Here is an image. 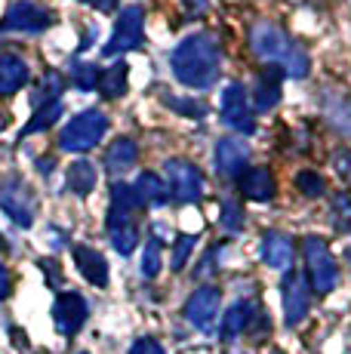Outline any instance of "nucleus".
Listing matches in <instances>:
<instances>
[{
  "label": "nucleus",
  "instance_id": "obj_31",
  "mask_svg": "<svg viewBox=\"0 0 351 354\" xmlns=\"http://www.w3.org/2000/svg\"><path fill=\"white\" fill-rule=\"evenodd\" d=\"M327 114H330V124L351 136V102L348 99H333V105L327 102Z\"/></svg>",
  "mask_w": 351,
  "mask_h": 354
},
{
  "label": "nucleus",
  "instance_id": "obj_35",
  "mask_svg": "<svg viewBox=\"0 0 351 354\" xmlns=\"http://www.w3.org/2000/svg\"><path fill=\"white\" fill-rule=\"evenodd\" d=\"M333 219L342 231H351V197L348 194L333 197Z\"/></svg>",
  "mask_w": 351,
  "mask_h": 354
},
{
  "label": "nucleus",
  "instance_id": "obj_9",
  "mask_svg": "<svg viewBox=\"0 0 351 354\" xmlns=\"http://www.w3.org/2000/svg\"><path fill=\"white\" fill-rule=\"evenodd\" d=\"M281 302H283V321L287 326L302 324V317L312 308V296H308V281L299 271H283V283H281Z\"/></svg>",
  "mask_w": 351,
  "mask_h": 354
},
{
  "label": "nucleus",
  "instance_id": "obj_13",
  "mask_svg": "<svg viewBox=\"0 0 351 354\" xmlns=\"http://www.w3.org/2000/svg\"><path fill=\"white\" fill-rule=\"evenodd\" d=\"M249 167V148L240 139H219L216 145V173L225 179H240Z\"/></svg>",
  "mask_w": 351,
  "mask_h": 354
},
{
  "label": "nucleus",
  "instance_id": "obj_42",
  "mask_svg": "<svg viewBox=\"0 0 351 354\" xmlns=\"http://www.w3.org/2000/svg\"><path fill=\"white\" fill-rule=\"evenodd\" d=\"M345 256H348V262H351V247H348V253H345Z\"/></svg>",
  "mask_w": 351,
  "mask_h": 354
},
{
  "label": "nucleus",
  "instance_id": "obj_38",
  "mask_svg": "<svg viewBox=\"0 0 351 354\" xmlns=\"http://www.w3.org/2000/svg\"><path fill=\"white\" fill-rule=\"evenodd\" d=\"M182 6H185L188 16H200V12H207V0H182Z\"/></svg>",
  "mask_w": 351,
  "mask_h": 354
},
{
  "label": "nucleus",
  "instance_id": "obj_10",
  "mask_svg": "<svg viewBox=\"0 0 351 354\" xmlns=\"http://www.w3.org/2000/svg\"><path fill=\"white\" fill-rule=\"evenodd\" d=\"M222 120L234 129V133H253L256 129V118L253 108H249V96L244 90V84H228L222 93Z\"/></svg>",
  "mask_w": 351,
  "mask_h": 354
},
{
  "label": "nucleus",
  "instance_id": "obj_22",
  "mask_svg": "<svg viewBox=\"0 0 351 354\" xmlns=\"http://www.w3.org/2000/svg\"><path fill=\"white\" fill-rule=\"evenodd\" d=\"M136 154H139L136 142L126 139V136H120V139H114L111 148L105 151V169L114 173V176L126 173V169H133V163H136Z\"/></svg>",
  "mask_w": 351,
  "mask_h": 354
},
{
  "label": "nucleus",
  "instance_id": "obj_24",
  "mask_svg": "<svg viewBox=\"0 0 351 354\" xmlns=\"http://www.w3.org/2000/svg\"><path fill=\"white\" fill-rule=\"evenodd\" d=\"M253 321V305L249 302H234L231 308L225 311V321H222V336L234 339L247 330V324Z\"/></svg>",
  "mask_w": 351,
  "mask_h": 354
},
{
  "label": "nucleus",
  "instance_id": "obj_30",
  "mask_svg": "<svg viewBox=\"0 0 351 354\" xmlns=\"http://www.w3.org/2000/svg\"><path fill=\"white\" fill-rule=\"evenodd\" d=\"M139 207L136 192L133 185H124V182H114L111 185V209H124V213H133Z\"/></svg>",
  "mask_w": 351,
  "mask_h": 354
},
{
  "label": "nucleus",
  "instance_id": "obj_19",
  "mask_svg": "<svg viewBox=\"0 0 351 354\" xmlns=\"http://www.w3.org/2000/svg\"><path fill=\"white\" fill-rule=\"evenodd\" d=\"M74 262H77V271L86 277V283L93 287H105L108 283V262L99 250L93 247H74Z\"/></svg>",
  "mask_w": 351,
  "mask_h": 354
},
{
  "label": "nucleus",
  "instance_id": "obj_40",
  "mask_svg": "<svg viewBox=\"0 0 351 354\" xmlns=\"http://www.w3.org/2000/svg\"><path fill=\"white\" fill-rule=\"evenodd\" d=\"M84 3H90L93 10H99V12H111V10H117V0H84Z\"/></svg>",
  "mask_w": 351,
  "mask_h": 354
},
{
  "label": "nucleus",
  "instance_id": "obj_14",
  "mask_svg": "<svg viewBox=\"0 0 351 354\" xmlns=\"http://www.w3.org/2000/svg\"><path fill=\"white\" fill-rule=\"evenodd\" d=\"M283 68L278 65H265L259 71V77H256V86H253V108L259 114L272 111V108H278V102L283 96Z\"/></svg>",
  "mask_w": 351,
  "mask_h": 354
},
{
  "label": "nucleus",
  "instance_id": "obj_43",
  "mask_svg": "<svg viewBox=\"0 0 351 354\" xmlns=\"http://www.w3.org/2000/svg\"><path fill=\"white\" fill-rule=\"evenodd\" d=\"M0 247H3V237H0Z\"/></svg>",
  "mask_w": 351,
  "mask_h": 354
},
{
  "label": "nucleus",
  "instance_id": "obj_7",
  "mask_svg": "<svg viewBox=\"0 0 351 354\" xmlns=\"http://www.w3.org/2000/svg\"><path fill=\"white\" fill-rule=\"evenodd\" d=\"M56 22L53 10L31 0H16V3L6 10V19L0 22V31H22V34H44L50 25Z\"/></svg>",
  "mask_w": 351,
  "mask_h": 354
},
{
  "label": "nucleus",
  "instance_id": "obj_6",
  "mask_svg": "<svg viewBox=\"0 0 351 354\" xmlns=\"http://www.w3.org/2000/svg\"><path fill=\"white\" fill-rule=\"evenodd\" d=\"M142 40H145V10L133 3L126 10H120L114 31H111V40L105 46V56H120V53L139 50Z\"/></svg>",
  "mask_w": 351,
  "mask_h": 354
},
{
  "label": "nucleus",
  "instance_id": "obj_41",
  "mask_svg": "<svg viewBox=\"0 0 351 354\" xmlns=\"http://www.w3.org/2000/svg\"><path fill=\"white\" fill-rule=\"evenodd\" d=\"M3 127H6V114L0 111V129H3Z\"/></svg>",
  "mask_w": 351,
  "mask_h": 354
},
{
  "label": "nucleus",
  "instance_id": "obj_39",
  "mask_svg": "<svg viewBox=\"0 0 351 354\" xmlns=\"http://www.w3.org/2000/svg\"><path fill=\"white\" fill-rule=\"evenodd\" d=\"M12 290V281H10V271H6V265H0V302H3L6 296H10Z\"/></svg>",
  "mask_w": 351,
  "mask_h": 354
},
{
  "label": "nucleus",
  "instance_id": "obj_32",
  "mask_svg": "<svg viewBox=\"0 0 351 354\" xmlns=\"http://www.w3.org/2000/svg\"><path fill=\"white\" fill-rule=\"evenodd\" d=\"M194 243H198V237H194V234L176 237L173 259H170V268H173V271H182V268H185V262H188V259H191V253H194Z\"/></svg>",
  "mask_w": 351,
  "mask_h": 354
},
{
  "label": "nucleus",
  "instance_id": "obj_16",
  "mask_svg": "<svg viewBox=\"0 0 351 354\" xmlns=\"http://www.w3.org/2000/svg\"><path fill=\"white\" fill-rule=\"evenodd\" d=\"M259 256H262V262L272 265V268L290 271L293 268V256H296L290 234H283V231H268L259 243Z\"/></svg>",
  "mask_w": 351,
  "mask_h": 354
},
{
  "label": "nucleus",
  "instance_id": "obj_4",
  "mask_svg": "<svg viewBox=\"0 0 351 354\" xmlns=\"http://www.w3.org/2000/svg\"><path fill=\"white\" fill-rule=\"evenodd\" d=\"M0 209L16 222L19 228H31L37 216V194L22 176L10 173L0 179Z\"/></svg>",
  "mask_w": 351,
  "mask_h": 354
},
{
  "label": "nucleus",
  "instance_id": "obj_23",
  "mask_svg": "<svg viewBox=\"0 0 351 354\" xmlns=\"http://www.w3.org/2000/svg\"><path fill=\"white\" fill-rule=\"evenodd\" d=\"M126 90H130V65L126 62H114L99 74V93L105 99H120L126 96Z\"/></svg>",
  "mask_w": 351,
  "mask_h": 354
},
{
  "label": "nucleus",
  "instance_id": "obj_1",
  "mask_svg": "<svg viewBox=\"0 0 351 354\" xmlns=\"http://www.w3.org/2000/svg\"><path fill=\"white\" fill-rule=\"evenodd\" d=\"M173 77L188 90H210L222 71V50L219 40L210 31H194L182 37L170 53Z\"/></svg>",
  "mask_w": 351,
  "mask_h": 354
},
{
  "label": "nucleus",
  "instance_id": "obj_28",
  "mask_svg": "<svg viewBox=\"0 0 351 354\" xmlns=\"http://www.w3.org/2000/svg\"><path fill=\"white\" fill-rule=\"evenodd\" d=\"M99 68L93 65V62H74L71 65V84L77 86L80 93H93V90H99Z\"/></svg>",
  "mask_w": 351,
  "mask_h": 354
},
{
  "label": "nucleus",
  "instance_id": "obj_18",
  "mask_svg": "<svg viewBox=\"0 0 351 354\" xmlns=\"http://www.w3.org/2000/svg\"><path fill=\"white\" fill-rule=\"evenodd\" d=\"M278 185H274V176L268 167H249L244 176H240V194L247 201H256V203H265L272 201Z\"/></svg>",
  "mask_w": 351,
  "mask_h": 354
},
{
  "label": "nucleus",
  "instance_id": "obj_26",
  "mask_svg": "<svg viewBox=\"0 0 351 354\" xmlns=\"http://www.w3.org/2000/svg\"><path fill=\"white\" fill-rule=\"evenodd\" d=\"M62 111H65L62 102H53V105L37 108L35 118H31L28 124H25V129H22V139H25V136H35V133H44V129H50L59 118H62Z\"/></svg>",
  "mask_w": 351,
  "mask_h": 354
},
{
  "label": "nucleus",
  "instance_id": "obj_3",
  "mask_svg": "<svg viewBox=\"0 0 351 354\" xmlns=\"http://www.w3.org/2000/svg\"><path fill=\"white\" fill-rule=\"evenodd\" d=\"M108 133V118L99 108H86V111L74 114V118L65 124L62 136H59V148L71 154H84L90 148H96L99 142L105 139Z\"/></svg>",
  "mask_w": 351,
  "mask_h": 354
},
{
  "label": "nucleus",
  "instance_id": "obj_34",
  "mask_svg": "<svg viewBox=\"0 0 351 354\" xmlns=\"http://www.w3.org/2000/svg\"><path fill=\"white\" fill-rule=\"evenodd\" d=\"M222 228L225 231H240L244 228V209H240L234 201L222 203Z\"/></svg>",
  "mask_w": 351,
  "mask_h": 354
},
{
  "label": "nucleus",
  "instance_id": "obj_37",
  "mask_svg": "<svg viewBox=\"0 0 351 354\" xmlns=\"http://www.w3.org/2000/svg\"><path fill=\"white\" fill-rule=\"evenodd\" d=\"M130 354H164V345H160L158 339H151V336H142V339H136V342L130 345Z\"/></svg>",
  "mask_w": 351,
  "mask_h": 354
},
{
  "label": "nucleus",
  "instance_id": "obj_33",
  "mask_svg": "<svg viewBox=\"0 0 351 354\" xmlns=\"http://www.w3.org/2000/svg\"><path fill=\"white\" fill-rule=\"evenodd\" d=\"M164 102L170 108H176L179 114H185V118H194V120H200L207 114V108L200 105V102H194V99H176V96H164Z\"/></svg>",
  "mask_w": 351,
  "mask_h": 354
},
{
  "label": "nucleus",
  "instance_id": "obj_15",
  "mask_svg": "<svg viewBox=\"0 0 351 354\" xmlns=\"http://www.w3.org/2000/svg\"><path fill=\"white\" fill-rule=\"evenodd\" d=\"M108 237H111V247L117 250L120 256H130L139 243V228L133 222V213H124V209H111L108 207Z\"/></svg>",
  "mask_w": 351,
  "mask_h": 354
},
{
  "label": "nucleus",
  "instance_id": "obj_21",
  "mask_svg": "<svg viewBox=\"0 0 351 354\" xmlns=\"http://www.w3.org/2000/svg\"><path fill=\"white\" fill-rule=\"evenodd\" d=\"M96 182H99V176L90 160H74L68 167V173H65V188H68L74 197H90Z\"/></svg>",
  "mask_w": 351,
  "mask_h": 354
},
{
  "label": "nucleus",
  "instance_id": "obj_2",
  "mask_svg": "<svg viewBox=\"0 0 351 354\" xmlns=\"http://www.w3.org/2000/svg\"><path fill=\"white\" fill-rule=\"evenodd\" d=\"M249 46H253V53L259 59H265L268 65L283 68V74H290V77H305L308 65H312L308 53L272 22H256L249 28Z\"/></svg>",
  "mask_w": 351,
  "mask_h": 354
},
{
  "label": "nucleus",
  "instance_id": "obj_36",
  "mask_svg": "<svg viewBox=\"0 0 351 354\" xmlns=\"http://www.w3.org/2000/svg\"><path fill=\"white\" fill-rule=\"evenodd\" d=\"M333 167H336V173H339V179L351 188V151H336L333 154Z\"/></svg>",
  "mask_w": 351,
  "mask_h": 354
},
{
  "label": "nucleus",
  "instance_id": "obj_25",
  "mask_svg": "<svg viewBox=\"0 0 351 354\" xmlns=\"http://www.w3.org/2000/svg\"><path fill=\"white\" fill-rule=\"evenodd\" d=\"M62 90H65V77L59 71H46L40 80L37 93H35V108L53 105V102H62Z\"/></svg>",
  "mask_w": 351,
  "mask_h": 354
},
{
  "label": "nucleus",
  "instance_id": "obj_20",
  "mask_svg": "<svg viewBox=\"0 0 351 354\" xmlns=\"http://www.w3.org/2000/svg\"><path fill=\"white\" fill-rule=\"evenodd\" d=\"M133 192H136V201L145 207H164L170 201V188L158 173H139V179L133 182Z\"/></svg>",
  "mask_w": 351,
  "mask_h": 354
},
{
  "label": "nucleus",
  "instance_id": "obj_11",
  "mask_svg": "<svg viewBox=\"0 0 351 354\" xmlns=\"http://www.w3.org/2000/svg\"><path fill=\"white\" fill-rule=\"evenodd\" d=\"M219 305H222V292L216 287H200L188 296L185 302V317L191 321V326H198L200 333H210L216 321H219Z\"/></svg>",
  "mask_w": 351,
  "mask_h": 354
},
{
  "label": "nucleus",
  "instance_id": "obj_27",
  "mask_svg": "<svg viewBox=\"0 0 351 354\" xmlns=\"http://www.w3.org/2000/svg\"><path fill=\"white\" fill-rule=\"evenodd\" d=\"M160 265H164V243H160L158 234H151L148 237V243H145V253H142V274L158 277Z\"/></svg>",
  "mask_w": 351,
  "mask_h": 354
},
{
  "label": "nucleus",
  "instance_id": "obj_17",
  "mask_svg": "<svg viewBox=\"0 0 351 354\" xmlns=\"http://www.w3.org/2000/svg\"><path fill=\"white\" fill-rule=\"evenodd\" d=\"M31 77V68L19 53H0V96L19 93Z\"/></svg>",
  "mask_w": 351,
  "mask_h": 354
},
{
  "label": "nucleus",
  "instance_id": "obj_29",
  "mask_svg": "<svg viewBox=\"0 0 351 354\" xmlns=\"http://www.w3.org/2000/svg\"><path fill=\"white\" fill-rule=\"evenodd\" d=\"M296 188L305 197H321L327 192V182H323V176L314 173V169H299V173H296Z\"/></svg>",
  "mask_w": 351,
  "mask_h": 354
},
{
  "label": "nucleus",
  "instance_id": "obj_8",
  "mask_svg": "<svg viewBox=\"0 0 351 354\" xmlns=\"http://www.w3.org/2000/svg\"><path fill=\"white\" fill-rule=\"evenodd\" d=\"M167 179H170V197L176 203H198L204 197V176L194 163L170 160L167 163Z\"/></svg>",
  "mask_w": 351,
  "mask_h": 354
},
{
  "label": "nucleus",
  "instance_id": "obj_12",
  "mask_svg": "<svg viewBox=\"0 0 351 354\" xmlns=\"http://www.w3.org/2000/svg\"><path fill=\"white\" fill-rule=\"evenodd\" d=\"M86 317H90V305L80 292H62L53 305V321H56V330L62 336H77Z\"/></svg>",
  "mask_w": 351,
  "mask_h": 354
},
{
  "label": "nucleus",
  "instance_id": "obj_5",
  "mask_svg": "<svg viewBox=\"0 0 351 354\" xmlns=\"http://www.w3.org/2000/svg\"><path fill=\"white\" fill-rule=\"evenodd\" d=\"M302 253H305V271H308V281H312L314 292H333L336 283H339V265H336L333 253H330L327 241L323 237H305L302 243Z\"/></svg>",
  "mask_w": 351,
  "mask_h": 354
}]
</instances>
